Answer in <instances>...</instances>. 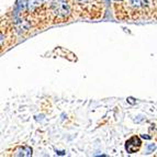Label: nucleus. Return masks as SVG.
Returning a JSON list of instances; mask_svg holds the SVG:
<instances>
[{
    "label": "nucleus",
    "instance_id": "nucleus-3",
    "mask_svg": "<svg viewBox=\"0 0 157 157\" xmlns=\"http://www.w3.org/2000/svg\"><path fill=\"white\" fill-rule=\"evenodd\" d=\"M16 156H23V157H28L32 155V148L29 146H24V147H20L19 149H17L16 152Z\"/></svg>",
    "mask_w": 157,
    "mask_h": 157
},
{
    "label": "nucleus",
    "instance_id": "nucleus-5",
    "mask_svg": "<svg viewBox=\"0 0 157 157\" xmlns=\"http://www.w3.org/2000/svg\"><path fill=\"white\" fill-rule=\"evenodd\" d=\"M130 1H131L134 6H140V3H141V0H130Z\"/></svg>",
    "mask_w": 157,
    "mask_h": 157
},
{
    "label": "nucleus",
    "instance_id": "nucleus-1",
    "mask_svg": "<svg viewBox=\"0 0 157 157\" xmlns=\"http://www.w3.org/2000/svg\"><path fill=\"white\" fill-rule=\"evenodd\" d=\"M141 144H142V142H141V140H140V137H137V136H133V137H131L130 140L126 141L125 149L128 151V153L133 154V153H135V152L139 151L140 147H141Z\"/></svg>",
    "mask_w": 157,
    "mask_h": 157
},
{
    "label": "nucleus",
    "instance_id": "nucleus-7",
    "mask_svg": "<svg viewBox=\"0 0 157 157\" xmlns=\"http://www.w3.org/2000/svg\"><path fill=\"white\" fill-rule=\"evenodd\" d=\"M141 1H142V2H144V3H146V1H147V0H141Z\"/></svg>",
    "mask_w": 157,
    "mask_h": 157
},
{
    "label": "nucleus",
    "instance_id": "nucleus-2",
    "mask_svg": "<svg viewBox=\"0 0 157 157\" xmlns=\"http://www.w3.org/2000/svg\"><path fill=\"white\" fill-rule=\"evenodd\" d=\"M55 6H56V10H57V12L59 13V14H62V16H66V14H68L69 9H68V6L65 1L59 0L58 2L55 3Z\"/></svg>",
    "mask_w": 157,
    "mask_h": 157
},
{
    "label": "nucleus",
    "instance_id": "nucleus-6",
    "mask_svg": "<svg viewBox=\"0 0 157 157\" xmlns=\"http://www.w3.org/2000/svg\"><path fill=\"white\" fill-rule=\"evenodd\" d=\"M152 149H155V145H151V146H148V152H151Z\"/></svg>",
    "mask_w": 157,
    "mask_h": 157
},
{
    "label": "nucleus",
    "instance_id": "nucleus-4",
    "mask_svg": "<svg viewBox=\"0 0 157 157\" xmlns=\"http://www.w3.org/2000/svg\"><path fill=\"white\" fill-rule=\"evenodd\" d=\"M43 0H29V7L30 9H35L37 6H40L42 3Z\"/></svg>",
    "mask_w": 157,
    "mask_h": 157
}]
</instances>
